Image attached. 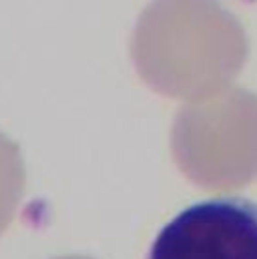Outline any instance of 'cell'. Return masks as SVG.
<instances>
[{"mask_svg": "<svg viewBox=\"0 0 257 259\" xmlns=\"http://www.w3.org/2000/svg\"><path fill=\"white\" fill-rule=\"evenodd\" d=\"M147 259H257V205L239 197L195 203L159 231Z\"/></svg>", "mask_w": 257, "mask_h": 259, "instance_id": "cell-3", "label": "cell"}, {"mask_svg": "<svg viewBox=\"0 0 257 259\" xmlns=\"http://www.w3.org/2000/svg\"><path fill=\"white\" fill-rule=\"evenodd\" d=\"M57 259H89V257H78V255H68V257H57Z\"/></svg>", "mask_w": 257, "mask_h": 259, "instance_id": "cell-5", "label": "cell"}, {"mask_svg": "<svg viewBox=\"0 0 257 259\" xmlns=\"http://www.w3.org/2000/svg\"><path fill=\"white\" fill-rule=\"evenodd\" d=\"M131 53L155 93L197 101L243 70L249 45L241 22L217 0H153L137 20Z\"/></svg>", "mask_w": 257, "mask_h": 259, "instance_id": "cell-1", "label": "cell"}, {"mask_svg": "<svg viewBox=\"0 0 257 259\" xmlns=\"http://www.w3.org/2000/svg\"><path fill=\"white\" fill-rule=\"evenodd\" d=\"M171 151L181 173L209 191L257 179V95L227 89L185 105L173 123Z\"/></svg>", "mask_w": 257, "mask_h": 259, "instance_id": "cell-2", "label": "cell"}, {"mask_svg": "<svg viewBox=\"0 0 257 259\" xmlns=\"http://www.w3.org/2000/svg\"><path fill=\"white\" fill-rule=\"evenodd\" d=\"M26 187V171L20 149L0 133V235L12 223Z\"/></svg>", "mask_w": 257, "mask_h": 259, "instance_id": "cell-4", "label": "cell"}]
</instances>
